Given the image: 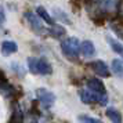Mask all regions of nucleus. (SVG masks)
Returning <instances> with one entry per match:
<instances>
[{
    "instance_id": "nucleus-19",
    "label": "nucleus",
    "mask_w": 123,
    "mask_h": 123,
    "mask_svg": "<svg viewBox=\"0 0 123 123\" xmlns=\"http://www.w3.org/2000/svg\"><path fill=\"white\" fill-rule=\"evenodd\" d=\"M11 68H12V69H14V71H15V72L18 73V75L21 73V76H24V69H22L21 67H18V64H17V62H12V64H11Z\"/></svg>"
},
{
    "instance_id": "nucleus-13",
    "label": "nucleus",
    "mask_w": 123,
    "mask_h": 123,
    "mask_svg": "<svg viewBox=\"0 0 123 123\" xmlns=\"http://www.w3.org/2000/svg\"><path fill=\"white\" fill-rule=\"evenodd\" d=\"M47 32L50 33V36L55 37V39H60V37H62V36H65V28L61 26V25H57V24L51 25V28L49 29Z\"/></svg>"
},
{
    "instance_id": "nucleus-2",
    "label": "nucleus",
    "mask_w": 123,
    "mask_h": 123,
    "mask_svg": "<svg viewBox=\"0 0 123 123\" xmlns=\"http://www.w3.org/2000/svg\"><path fill=\"white\" fill-rule=\"evenodd\" d=\"M61 50L65 57L71 58V60H75V58L79 57V53H80V42L75 36L67 37L61 43Z\"/></svg>"
},
{
    "instance_id": "nucleus-15",
    "label": "nucleus",
    "mask_w": 123,
    "mask_h": 123,
    "mask_svg": "<svg viewBox=\"0 0 123 123\" xmlns=\"http://www.w3.org/2000/svg\"><path fill=\"white\" fill-rule=\"evenodd\" d=\"M106 40H108V44L111 46L112 50L115 51V53H117V54L123 55V43H120L119 40L113 39L111 36H106Z\"/></svg>"
},
{
    "instance_id": "nucleus-11",
    "label": "nucleus",
    "mask_w": 123,
    "mask_h": 123,
    "mask_svg": "<svg viewBox=\"0 0 123 123\" xmlns=\"http://www.w3.org/2000/svg\"><path fill=\"white\" fill-rule=\"evenodd\" d=\"M36 14L40 17V19L42 21H44L46 24H49V25H54V21H53V18H51V15L47 12V10H46L43 6H39L37 8H36Z\"/></svg>"
},
{
    "instance_id": "nucleus-10",
    "label": "nucleus",
    "mask_w": 123,
    "mask_h": 123,
    "mask_svg": "<svg viewBox=\"0 0 123 123\" xmlns=\"http://www.w3.org/2000/svg\"><path fill=\"white\" fill-rule=\"evenodd\" d=\"M105 115H106V117H108L112 123H123L122 113L117 111L116 108H112V106H111V108H106Z\"/></svg>"
},
{
    "instance_id": "nucleus-14",
    "label": "nucleus",
    "mask_w": 123,
    "mask_h": 123,
    "mask_svg": "<svg viewBox=\"0 0 123 123\" xmlns=\"http://www.w3.org/2000/svg\"><path fill=\"white\" fill-rule=\"evenodd\" d=\"M8 123H24V112L19 106H15L12 109V113L10 116V122Z\"/></svg>"
},
{
    "instance_id": "nucleus-17",
    "label": "nucleus",
    "mask_w": 123,
    "mask_h": 123,
    "mask_svg": "<svg viewBox=\"0 0 123 123\" xmlns=\"http://www.w3.org/2000/svg\"><path fill=\"white\" fill-rule=\"evenodd\" d=\"M79 120L82 123H104L102 120H100V119L89 116V115H79Z\"/></svg>"
},
{
    "instance_id": "nucleus-18",
    "label": "nucleus",
    "mask_w": 123,
    "mask_h": 123,
    "mask_svg": "<svg viewBox=\"0 0 123 123\" xmlns=\"http://www.w3.org/2000/svg\"><path fill=\"white\" fill-rule=\"evenodd\" d=\"M6 24V11H4V7L0 6V28Z\"/></svg>"
},
{
    "instance_id": "nucleus-1",
    "label": "nucleus",
    "mask_w": 123,
    "mask_h": 123,
    "mask_svg": "<svg viewBox=\"0 0 123 123\" xmlns=\"http://www.w3.org/2000/svg\"><path fill=\"white\" fill-rule=\"evenodd\" d=\"M26 62H28V69L33 75H44V76H47V75L53 73V67L44 57H42V58L29 57Z\"/></svg>"
},
{
    "instance_id": "nucleus-7",
    "label": "nucleus",
    "mask_w": 123,
    "mask_h": 123,
    "mask_svg": "<svg viewBox=\"0 0 123 123\" xmlns=\"http://www.w3.org/2000/svg\"><path fill=\"white\" fill-rule=\"evenodd\" d=\"M87 89L94 91V93H98V94H104L106 95V89L105 84L101 82L98 78H91L87 80Z\"/></svg>"
},
{
    "instance_id": "nucleus-9",
    "label": "nucleus",
    "mask_w": 123,
    "mask_h": 123,
    "mask_svg": "<svg viewBox=\"0 0 123 123\" xmlns=\"http://www.w3.org/2000/svg\"><path fill=\"white\" fill-rule=\"evenodd\" d=\"M80 53L84 57H93L95 54V47L91 40H84L80 43Z\"/></svg>"
},
{
    "instance_id": "nucleus-5",
    "label": "nucleus",
    "mask_w": 123,
    "mask_h": 123,
    "mask_svg": "<svg viewBox=\"0 0 123 123\" xmlns=\"http://www.w3.org/2000/svg\"><path fill=\"white\" fill-rule=\"evenodd\" d=\"M89 68L97 75V76H100V78H109V76H111L109 69H108V65H106L102 60L91 61L89 64Z\"/></svg>"
},
{
    "instance_id": "nucleus-8",
    "label": "nucleus",
    "mask_w": 123,
    "mask_h": 123,
    "mask_svg": "<svg viewBox=\"0 0 123 123\" xmlns=\"http://www.w3.org/2000/svg\"><path fill=\"white\" fill-rule=\"evenodd\" d=\"M18 51V46L14 40H4L1 43V54L4 57L10 55V54H14Z\"/></svg>"
},
{
    "instance_id": "nucleus-12",
    "label": "nucleus",
    "mask_w": 123,
    "mask_h": 123,
    "mask_svg": "<svg viewBox=\"0 0 123 123\" xmlns=\"http://www.w3.org/2000/svg\"><path fill=\"white\" fill-rule=\"evenodd\" d=\"M111 69H112V72L115 73V75H117L119 78H123V61L122 60H119V58L112 60Z\"/></svg>"
},
{
    "instance_id": "nucleus-20",
    "label": "nucleus",
    "mask_w": 123,
    "mask_h": 123,
    "mask_svg": "<svg viewBox=\"0 0 123 123\" xmlns=\"http://www.w3.org/2000/svg\"><path fill=\"white\" fill-rule=\"evenodd\" d=\"M0 82H7V78H6V73L0 69Z\"/></svg>"
},
{
    "instance_id": "nucleus-4",
    "label": "nucleus",
    "mask_w": 123,
    "mask_h": 123,
    "mask_svg": "<svg viewBox=\"0 0 123 123\" xmlns=\"http://www.w3.org/2000/svg\"><path fill=\"white\" fill-rule=\"evenodd\" d=\"M25 18L28 21V25L31 26V29L35 33L42 35V33H44V32H47L44 29V26H43V22H42L39 15H36L33 12H25Z\"/></svg>"
},
{
    "instance_id": "nucleus-3",
    "label": "nucleus",
    "mask_w": 123,
    "mask_h": 123,
    "mask_svg": "<svg viewBox=\"0 0 123 123\" xmlns=\"http://www.w3.org/2000/svg\"><path fill=\"white\" fill-rule=\"evenodd\" d=\"M79 97L83 104H97V105H105L108 98L106 95L104 94H98V93H94L91 90L86 89V90H79Z\"/></svg>"
},
{
    "instance_id": "nucleus-16",
    "label": "nucleus",
    "mask_w": 123,
    "mask_h": 123,
    "mask_svg": "<svg viewBox=\"0 0 123 123\" xmlns=\"http://www.w3.org/2000/svg\"><path fill=\"white\" fill-rule=\"evenodd\" d=\"M54 15H55V18L58 19V21H61V22H64V24H68V25L72 24L71 19H69V17L62 11L61 8H54Z\"/></svg>"
},
{
    "instance_id": "nucleus-6",
    "label": "nucleus",
    "mask_w": 123,
    "mask_h": 123,
    "mask_svg": "<svg viewBox=\"0 0 123 123\" xmlns=\"http://www.w3.org/2000/svg\"><path fill=\"white\" fill-rule=\"evenodd\" d=\"M36 97H37L39 102L44 106V108H50V106L55 102V95L53 94L51 91L46 90V89H37L36 90Z\"/></svg>"
}]
</instances>
